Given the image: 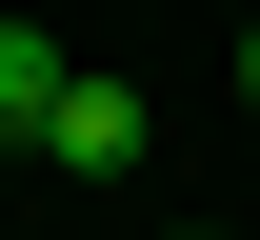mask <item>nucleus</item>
Returning <instances> with one entry per match:
<instances>
[{"label":"nucleus","mask_w":260,"mask_h":240,"mask_svg":"<svg viewBox=\"0 0 260 240\" xmlns=\"http://www.w3.org/2000/svg\"><path fill=\"white\" fill-rule=\"evenodd\" d=\"M240 100H260V40H240Z\"/></svg>","instance_id":"7ed1b4c3"},{"label":"nucleus","mask_w":260,"mask_h":240,"mask_svg":"<svg viewBox=\"0 0 260 240\" xmlns=\"http://www.w3.org/2000/svg\"><path fill=\"white\" fill-rule=\"evenodd\" d=\"M140 140H160V100H140V80H60V120H40V160H60V180H140Z\"/></svg>","instance_id":"f257e3e1"},{"label":"nucleus","mask_w":260,"mask_h":240,"mask_svg":"<svg viewBox=\"0 0 260 240\" xmlns=\"http://www.w3.org/2000/svg\"><path fill=\"white\" fill-rule=\"evenodd\" d=\"M60 80H80L60 40H40V20H0V140H40V120H60Z\"/></svg>","instance_id":"f03ea898"}]
</instances>
